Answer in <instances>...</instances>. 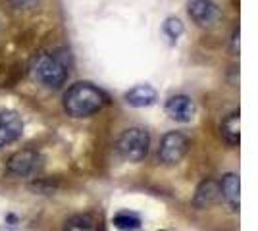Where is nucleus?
<instances>
[{
	"mask_svg": "<svg viewBox=\"0 0 258 231\" xmlns=\"http://www.w3.org/2000/svg\"><path fill=\"white\" fill-rule=\"evenodd\" d=\"M189 150V139L179 131H170L162 137L158 146V160L166 166L181 162V158Z\"/></svg>",
	"mask_w": 258,
	"mask_h": 231,
	"instance_id": "nucleus-5",
	"label": "nucleus"
},
{
	"mask_svg": "<svg viewBox=\"0 0 258 231\" xmlns=\"http://www.w3.org/2000/svg\"><path fill=\"white\" fill-rule=\"evenodd\" d=\"M33 75L46 89H60L70 75V54L66 50L43 52L33 62Z\"/></svg>",
	"mask_w": 258,
	"mask_h": 231,
	"instance_id": "nucleus-2",
	"label": "nucleus"
},
{
	"mask_svg": "<svg viewBox=\"0 0 258 231\" xmlns=\"http://www.w3.org/2000/svg\"><path fill=\"white\" fill-rule=\"evenodd\" d=\"M106 104V93L87 81L74 83L64 93V110L72 118H91L102 110Z\"/></svg>",
	"mask_w": 258,
	"mask_h": 231,
	"instance_id": "nucleus-1",
	"label": "nucleus"
},
{
	"mask_svg": "<svg viewBox=\"0 0 258 231\" xmlns=\"http://www.w3.org/2000/svg\"><path fill=\"white\" fill-rule=\"evenodd\" d=\"M187 12H189V18L201 27H212L222 18L220 8L212 0H189Z\"/></svg>",
	"mask_w": 258,
	"mask_h": 231,
	"instance_id": "nucleus-6",
	"label": "nucleus"
},
{
	"mask_svg": "<svg viewBox=\"0 0 258 231\" xmlns=\"http://www.w3.org/2000/svg\"><path fill=\"white\" fill-rule=\"evenodd\" d=\"M41 0H10L14 10H29L33 6H37Z\"/></svg>",
	"mask_w": 258,
	"mask_h": 231,
	"instance_id": "nucleus-16",
	"label": "nucleus"
},
{
	"mask_svg": "<svg viewBox=\"0 0 258 231\" xmlns=\"http://www.w3.org/2000/svg\"><path fill=\"white\" fill-rule=\"evenodd\" d=\"M151 146V135L143 127H131L119 135L118 152L127 162H141Z\"/></svg>",
	"mask_w": 258,
	"mask_h": 231,
	"instance_id": "nucleus-3",
	"label": "nucleus"
},
{
	"mask_svg": "<svg viewBox=\"0 0 258 231\" xmlns=\"http://www.w3.org/2000/svg\"><path fill=\"white\" fill-rule=\"evenodd\" d=\"M64 231H98L97 220L91 214H76L66 221Z\"/></svg>",
	"mask_w": 258,
	"mask_h": 231,
	"instance_id": "nucleus-14",
	"label": "nucleus"
},
{
	"mask_svg": "<svg viewBox=\"0 0 258 231\" xmlns=\"http://www.w3.org/2000/svg\"><path fill=\"white\" fill-rule=\"evenodd\" d=\"M166 112H168V116L172 120L187 123V121H191L195 118L197 106H195V102L189 97L175 95V97H170L168 102H166Z\"/></svg>",
	"mask_w": 258,
	"mask_h": 231,
	"instance_id": "nucleus-8",
	"label": "nucleus"
},
{
	"mask_svg": "<svg viewBox=\"0 0 258 231\" xmlns=\"http://www.w3.org/2000/svg\"><path fill=\"white\" fill-rule=\"evenodd\" d=\"M222 137L229 146H237L241 141V116L239 112H231L222 123Z\"/></svg>",
	"mask_w": 258,
	"mask_h": 231,
	"instance_id": "nucleus-12",
	"label": "nucleus"
},
{
	"mask_svg": "<svg viewBox=\"0 0 258 231\" xmlns=\"http://www.w3.org/2000/svg\"><path fill=\"white\" fill-rule=\"evenodd\" d=\"M239 191H241V185H239V176L235 174H226L220 181V197L226 200L229 204V208L233 212H239Z\"/></svg>",
	"mask_w": 258,
	"mask_h": 231,
	"instance_id": "nucleus-10",
	"label": "nucleus"
},
{
	"mask_svg": "<svg viewBox=\"0 0 258 231\" xmlns=\"http://www.w3.org/2000/svg\"><path fill=\"white\" fill-rule=\"evenodd\" d=\"M125 102L133 108H145L156 102V91L151 85H137L125 93Z\"/></svg>",
	"mask_w": 258,
	"mask_h": 231,
	"instance_id": "nucleus-11",
	"label": "nucleus"
},
{
	"mask_svg": "<svg viewBox=\"0 0 258 231\" xmlns=\"http://www.w3.org/2000/svg\"><path fill=\"white\" fill-rule=\"evenodd\" d=\"M164 33L168 35V39L177 41L183 33V23L179 22L177 18H168L166 23H164Z\"/></svg>",
	"mask_w": 258,
	"mask_h": 231,
	"instance_id": "nucleus-15",
	"label": "nucleus"
},
{
	"mask_svg": "<svg viewBox=\"0 0 258 231\" xmlns=\"http://www.w3.org/2000/svg\"><path fill=\"white\" fill-rule=\"evenodd\" d=\"M0 231H16V229H12V227H8V225H2V227H0Z\"/></svg>",
	"mask_w": 258,
	"mask_h": 231,
	"instance_id": "nucleus-17",
	"label": "nucleus"
},
{
	"mask_svg": "<svg viewBox=\"0 0 258 231\" xmlns=\"http://www.w3.org/2000/svg\"><path fill=\"white\" fill-rule=\"evenodd\" d=\"M114 227L119 231H137L141 229V218L135 212H129V210H121L118 212L114 218H112Z\"/></svg>",
	"mask_w": 258,
	"mask_h": 231,
	"instance_id": "nucleus-13",
	"label": "nucleus"
},
{
	"mask_svg": "<svg viewBox=\"0 0 258 231\" xmlns=\"http://www.w3.org/2000/svg\"><path fill=\"white\" fill-rule=\"evenodd\" d=\"M218 197H220V183L214 179H205V181H201V185L195 191L193 204L201 210L208 208L218 200Z\"/></svg>",
	"mask_w": 258,
	"mask_h": 231,
	"instance_id": "nucleus-9",
	"label": "nucleus"
},
{
	"mask_svg": "<svg viewBox=\"0 0 258 231\" xmlns=\"http://www.w3.org/2000/svg\"><path fill=\"white\" fill-rule=\"evenodd\" d=\"M41 166H43V158L35 148H22V150L12 154L6 162L8 174L12 177H22V179L37 176Z\"/></svg>",
	"mask_w": 258,
	"mask_h": 231,
	"instance_id": "nucleus-4",
	"label": "nucleus"
},
{
	"mask_svg": "<svg viewBox=\"0 0 258 231\" xmlns=\"http://www.w3.org/2000/svg\"><path fill=\"white\" fill-rule=\"evenodd\" d=\"M23 133V121L18 112H0V150L10 143H16Z\"/></svg>",
	"mask_w": 258,
	"mask_h": 231,
	"instance_id": "nucleus-7",
	"label": "nucleus"
}]
</instances>
